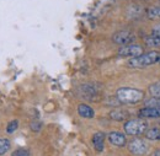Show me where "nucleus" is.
Wrapping results in <instances>:
<instances>
[{
	"label": "nucleus",
	"instance_id": "obj_1",
	"mask_svg": "<svg viewBox=\"0 0 160 156\" xmlns=\"http://www.w3.org/2000/svg\"><path fill=\"white\" fill-rule=\"evenodd\" d=\"M117 100L122 103H138L144 98V92L138 89L121 87L116 92Z\"/></svg>",
	"mask_w": 160,
	"mask_h": 156
},
{
	"label": "nucleus",
	"instance_id": "obj_2",
	"mask_svg": "<svg viewBox=\"0 0 160 156\" xmlns=\"http://www.w3.org/2000/svg\"><path fill=\"white\" fill-rule=\"evenodd\" d=\"M158 61H160V53L153 51V52L142 54L140 57H137V58H131L128 60V66H131V68H145V66L153 65Z\"/></svg>",
	"mask_w": 160,
	"mask_h": 156
},
{
	"label": "nucleus",
	"instance_id": "obj_3",
	"mask_svg": "<svg viewBox=\"0 0 160 156\" xmlns=\"http://www.w3.org/2000/svg\"><path fill=\"white\" fill-rule=\"evenodd\" d=\"M124 133L127 135H133L137 137L140 134H144L148 130V123L143 118L137 119H129L124 123Z\"/></svg>",
	"mask_w": 160,
	"mask_h": 156
},
{
	"label": "nucleus",
	"instance_id": "obj_4",
	"mask_svg": "<svg viewBox=\"0 0 160 156\" xmlns=\"http://www.w3.org/2000/svg\"><path fill=\"white\" fill-rule=\"evenodd\" d=\"M143 54V48L139 44H128L123 46L118 51V56L122 58H137Z\"/></svg>",
	"mask_w": 160,
	"mask_h": 156
},
{
	"label": "nucleus",
	"instance_id": "obj_5",
	"mask_svg": "<svg viewBox=\"0 0 160 156\" xmlns=\"http://www.w3.org/2000/svg\"><path fill=\"white\" fill-rule=\"evenodd\" d=\"M136 39V36L129 31H118L112 36V41L120 46H128Z\"/></svg>",
	"mask_w": 160,
	"mask_h": 156
},
{
	"label": "nucleus",
	"instance_id": "obj_6",
	"mask_svg": "<svg viewBox=\"0 0 160 156\" xmlns=\"http://www.w3.org/2000/svg\"><path fill=\"white\" fill-rule=\"evenodd\" d=\"M128 149H129V151H131L132 154H134V155H144V154L148 151V146H147L145 141L142 140V139H137V138H136V139H132V140L129 141Z\"/></svg>",
	"mask_w": 160,
	"mask_h": 156
},
{
	"label": "nucleus",
	"instance_id": "obj_7",
	"mask_svg": "<svg viewBox=\"0 0 160 156\" xmlns=\"http://www.w3.org/2000/svg\"><path fill=\"white\" fill-rule=\"evenodd\" d=\"M107 138H108V141L115 146L123 148L126 145V137H124V134H122L120 132H111L107 135Z\"/></svg>",
	"mask_w": 160,
	"mask_h": 156
},
{
	"label": "nucleus",
	"instance_id": "obj_8",
	"mask_svg": "<svg viewBox=\"0 0 160 156\" xmlns=\"http://www.w3.org/2000/svg\"><path fill=\"white\" fill-rule=\"evenodd\" d=\"M140 118H159L160 117V108H155V107H145L142 108L138 112Z\"/></svg>",
	"mask_w": 160,
	"mask_h": 156
},
{
	"label": "nucleus",
	"instance_id": "obj_9",
	"mask_svg": "<svg viewBox=\"0 0 160 156\" xmlns=\"http://www.w3.org/2000/svg\"><path fill=\"white\" fill-rule=\"evenodd\" d=\"M92 145L95 148L96 151L101 153L105 148V134L101 133V132H98L92 135Z\"/></svg>",
	"mask_w": 160,
	"mask_h": 156
},
{
	"label": "nucleus",
	"instance_id": "obj_10",
	"mask_svg": "<svg viewBox=\"0 0 160 156\" xmlns=\"http://www.w3.org/2000/svg\"><path fill=\"white\" fill-rule=\"evenodd\" d=\"M78 113H79L80 117L86 118V119H91V118H94V116H95L94 110H92L89 105H84V103L79 105V107H78Z\"/></svg>",
	"mask_w": 160,
	"mask_h": 156
},
{
	"label": "nucleus",
	"instance_id": "obj_11",
	"mask_svg": "<svg viewBox=\"0 0 160 156\" xmlns=\"http://www.w3.org/2000/svg\"><path fill=\"white\" fill-rule=\"evenodd\" d=\"M128 116H129L128 112L122 110V108H115V110H112L110 112V117L112 118L113 120H117V122H122V120L127 119Z\"/></svg>",
	"mask_w": 160,
	"mask_h": 156
},
{
	"label": "nucleus",
	"instance_id": "obj_12",
	"mask_svg": "<svg viewBox=\"0 0 160 156\" xmlns=\"http://www.w3.org/2000/svg\"><path fill=\"white\" fill-rule=\"evenodd\" d=\"M145 43H147L149 47L158 48V47H160V36H157V35L148 36V37H145Z\"/></svg>",
	"mask_w": 160,
	"mask_h": 156
},
{
	"label": "nucleus",
	"instance_id": "obj_13",
	"mask_svg": "<svg viewBox=\"0 0 160 156\" xmlns=\"http://www.w3.org/2000/svg\"><path fill=\"white\" fill-rule=\"evenodd\" d=\"M145 138L149 140H158L160 139V130L159 128H150L145 132Z\"/></svg>",
	"mask_w": 160,
	"mask_h": 156
},
{
	"label": "nucleus",
	"instance_id": "obj_14",
	"mask_svg": "<svg viewBox=\"0 0 160 156\" xmlns=\"http://www.w3.org/2000/svg\"><path fill=\"white\" fill-rule=\"evenodd\" d=\"M147 15L150 20L160 19V6H155V7H149L147 11Z\"/></svg>",
	"mask_w": 160,
	"mask_h": 156
},
{
	"label": "nucleus",
	"instance_id": "obj_15",
	"mask_svg": "<svg viewBox=\"0 0 160 156\" xmlns=\"http://www.w3.org/2000/svg\"><path fill=\"white\" fill-rule=\"evenodd\" d=\"M10 141L9 139H0V155H5L10 150Z\"/></svg>",
	"mask_w": 160,
	"mask_h": 156
},
{
	"label": "nucleus",
	"instance_id": "obj_16",
	"mask_svg": "<svg viewBox=\"0 0 160 156\" xmlns=\"http://www.w3.org/2000/svg\"><path fill=\"white\" fill-rule=\"evenodd\" d=\"M145 107H155V108H160V97H150L149 100L144 101Z\"/></svg>",
	"mask_w": 160,
	"mask_h": 156
},
{
	"label": "nucleus",
	"instance_id": "obj_17",
	"mask_svg": "<svg viewBox=\"0 0 160 156\" xmlns=\"http://www.w3.org/2000/svg\"><path fill=\"white\" fill-rule=\"evenodd\" d=\"M149 92L153 97H160V81L159 82H155L150 87H149Z\"/></svg>",
	"mask_w": 160,
	"mask_h": 156
},
{
	"label": "nucleus",
	"instance_id": "obj_18",
	"mask_svg": "<svg viewBox=\"0 0 160 156\" xmlns=\"http://www.w3.org/2000/svg\"><path fill=\"white\" fill-rule=\"evenodd\" d=\"M18 127H19V122L18 120H11L9 124H8V128H6V132L8 133H14L16 129H18Z\"/></svg>",
	"mask_w": 160,
	"mask_h": 156
},
{
	"label": "nucleus",
	"instance_id": "obj_19",
	"mask_svg": "<svg viewBox=\"0 0 160 156\" xmlns=\"http://www.w3.org/2000/svg\"><path fill=\"white\" fill-rule=\"evenodd\" d=\"M12 156H30V151H28L27 149L20 148V149H16V150L12 153Z\"/></svg>",
	"mask_w": 160,
	"mask_h": 156
},
{
	"label": "nucleus",
	"instance_id": "obj_20",
	"mask_svg": "<svg viewBox=\"0 0 160 156\" xmlns=\"http://www.w3.org/2000/svg\"><path fill=\"white\" fill-rule=\"evenodd\" d=\"M41 124L40 122H33V123H31V129L32 130H35V132H38L41 129Z\"/></svg>",
	"mask_w": 160,
	"mask_h": 156
},
{
	"label": "nucleus",
	"instance_id": "obj_21",
	"mask_svg": "<svg viewBox=\"0 0 160 156\" xmlns=\"http://www.w3.org/2000/svg\"><path fill=\"white\" fill-rule=\"evenodd\" d=\"M153 35H157V36H160V23L155 25L153 27Z\"/></svg>",
	"mask_w": 160,
	"mask_h": 156
},
{
	"label": "nucleus",
	"instance_id": "obj_22",
	"mask_svg": "<svg viewBox=\"0 0 160 156\" xmlns=\"http://www.w3.org/2000/svg\"><path fill=\"white\" fill-rule=\"evenodd\" d=\"M152 156H160V150H157V151H155Z\"/></svg>",
	"mask_w": 160,
	"mask_h": 156
}]
</instances>
